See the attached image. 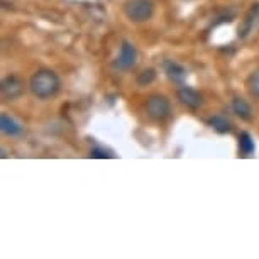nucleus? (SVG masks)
I'll list each match as a JSON object with an SVG mask.
<instances>
[{
	"label": "nucleus",
	"instance_id": "nucleus-1",
	"mask_svg": "<svg viewBox=\"0 0 259 259\" xmlns=\"http://www.w3.org/2000/svg\"><path fill=\"white\" fill-rule=\"evenodd\" d=\"M60 78L51 70H39L29 80V90L39 100H46L55 97L60 92Z\"/></svg>",
	"mask_w": 259,
	"mask_h": 259
},
{
	"label": "nucleus",
	"instance_id": "nucleus-2",
	"mask_svg": "<svg viewBox=\"0 0 259 259\" xmlns=\"http://www.w3.org/2000/svg\"><path fill=\"white\" fill-rule=\"evenodd\" d=\"M124 14L133 22H146L153 17L154 4L153 0H127L124 4Z\"/></svg>",
	"mask_w": 259,
	"mask_h": 259
},
{
	"label": "nucleus",
	"instance_id": "nucleus-3",
	"mask_svg": "<svg viewBox=\"0 0 259 259\" xmlns=\"http://www.w3.org/2000/svg\"><path fill=\"white\" fill-rule=\"evenodd\" d=\"M146 114H148L149 119L153 120H164L168 119L171 114V105L169 100L163 95H151L148 100H146Z\"/></svg>",
	"mask_w": 259,
	"mask_h": 259
},
{
	"label": "nucleus",
	"instance_id": "nucleus-4",
	"mask_svg": "<svg viewBox=\"0 0 259 259\" xmlns=\"http://www.w3.org/2000/svg\"><path fill=\"white\" fill-rule=\"evenodd\" d=\"M136 63H138V50H136V46L129 41H122L120 53L114 61V66L117 70H131V68L136 66Z\"/></svg>",
	"mask_w": 259,
	"mask_h": 259
},
{
	"label": "nucleus",
	"instance_id": "nucleus-5",
	"mask_svg": "<svg viewBox=\"0 0 259 259\" xmlns=\"http://www.w3.org/2000/svg\"><path fill=\"white\" fill-rule=\"evenodd\" d=\"M177 97L183 105L190 107V109H198V107H202V104H203L202 95H200L195 89H190V87H182V89H178Z\"/></svg>",
	"mask_w": 259,
	"mask_h": 259
},
{
	"label": "nucleus",
	"instance_id": "nucleus-6",
	"mask_svg": "<svg viewBox=\"0 0 259 259\" xmlns=\"http://www.w3.org/2000/svg\"><path fill=\"white\" fill-rule=\"evenodd\" d=\"M22 92H24V85L17 76H7L6 80L2 81V95L6 97L7 100L19 99V97L22 95Z\"/></svg>",
	"mask_w": 259,
	"mask_h": 259
},
{
	"label": "nucleus",
	"instance_id": "nucleus-7",
	"mask_svg": "<svg viewBox=\"0 0 259 259\" xmlns=\"http://www.w3.org/2000/svg\"><path fill=\"white\" fill-rule=\"evenodd\" d=\"M163 66H164L166 75H168V78L173 83L182 85L185 81V78H187V70H185L182 65H178V63H175V61H164Z\"/></svg>",
	"mask_w": 259,
	"mask_h": 259
},
{
	"label": "nucleus",
	"instance_id": "nucleus-8",
	"mask_svg": "<svg viewBox=\"0 0 259 259\" xmlns=\"http://www.w3.org/2000/svg\"><path fill=\"white\" fill-rule=\"evenodd\" d=\"M0 129H2L4 134L7 136H21L22 134V127L17 124L12 117H9L7 114H2L0 115Z\"/></svg>",
	"mask_w": 259,
	"mask_h": 259
},
{
	"label": "nucleus",
	"instance_id": "nucleus-9",
	"mask_svg": "<svg viewBox=\"0 0 259 259\" xmlns=\"http://www.w3.org/2000/svg\"><path fill=\"white\" fill-rule=\"evenodd\" d=\"M256 22H259V4H256V6L251 9V12L247 14L242 27H239V36H246L249 31H252V27L256 26Z\"/></svg>",
	"mask_w": 259,
	"mask_h": 259
},
{
	"label": "nucleus",
	"instance_id": "nucleus-10",
	"mask_svg": "<svg viewBox=\"0 0 259 259\" xmlns=\"http://www.w3.org/2000/svg\"><path fill=\"white\" fill-rule=\"evenodd\" d=\"M207 122L215 133H219V134H227V133H231V129H232L231 122L224 115H213V117H210Z\"/></svg>",
	"mask_w": 259,
	"mask_h": 259
},
{
	"label": "nucleus",
	"instance_id": "nucleus-11",
	"mask_svg": "<svg viewBox=\"0 0 259 259\" xmlns=\"http://www.w3.org/2000/svg\"><path fill=\"white\" fill-rule=\"evenodd\" d=\"M232 110H234V114L239 115L244 120H249L252 115L251 107H249L247 102L244 99H241V97H236V99L232 100Z\"/></svg>",
	"mask_w": 259,
	"mask_h": 259
},
{
	"label": "nucleus",
	"instance_id": "nucleus-12",
	"mask_svg": "<svg viewBox=\"0 0 259 259\" xmlns=\"http://www.w3.org/2000/svg\"><path fill=\"white\" fill-rule=\"evenodd\" d=\"M239 151H241L244 156H249L254 153V141L249 133L239 134Z\"/></svg>",
	"mask_w": 259,
	"mask_h": 259
},
{
	"label": "nucleus",
	"instance_id": "nucleus-13",
	"mask_svg": "<svg viewBox=\"0 0 259 259\" xmlns=\"http://www.w3.org/2000/svg\"><path fill=\"white\" fill-rule=\"evenodd\" d=\"M154 78H156V71L153 70V68H148V70L141 71L138 75V83H139V85L146 87V85H149V83H153Z\"/></svg>",
	"mask_w": 259,
	"mask_h": 259
},
{
	"label": "nucleus",
	"instance_id": "nucleus-14",
	"mask_svg": "<svg viewBox=\"0 0 259 259\" xmlns=\"http://www.w3.org/2000/svg\"><path fill=\"white\" fill-rule=\"evenodd\" d=\"M247 89L254 97H259V70L254 71L247 80Z\"/></svg>",
	"mask_w": 259,
	"mask_h": 259
},
{
	"label": "nucleus",
	"instance_id": "nucleus-15",
	"mask_svg": "<svg viewBox=\"0 0 259 259\" xmlns=\"http://www.w3.org/2000/svg\"><path fill=\"white\" fill-rule=\"evenodd\" d=\"M90 158H97V159H107V158H114V154L110 151H107L104 148H94L90 151Z\"/></svg>",
	"mask_w": 259,
	"mask_h": 259
}]
</instances>
